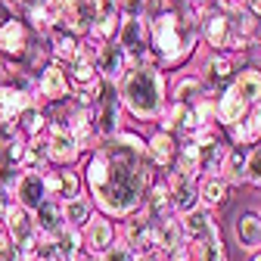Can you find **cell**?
Here are the masks:
<instances>
[{
  "mask_svg": "<svg viewBox=\"0 0 261 261\" xmlns=\"http://www.w3.org/2000/svg\"><path fill=\"white\" fill-rule=\"evenodd\" d=\"M47 124H50V115L44 112V103H38V100L28 103V106L16 115V121H13V127L19 130L25 140H38V137H44Z\"/></svg>",
  "mask_w": 261,
  "mask_h": 261,
  "instance_id": "cell-24",
  "label": "cell"
},
{
  "mask_svg": "<svg viewBox=\"0 0 261 261\" xmlns=\"http://www.w3.org/2000/svg\"><path fill=\"white\" fill-rule=\"evenodd\" d=\"M115 44L127 53L130 65L152 62V53H149V25H146L143 16H124L118 35H115Z\"/></svg>",
  "mask_w": 261,
  "mask_h": 261,
  "instance_id": "cell-7",
  "label": "cell"
},
{
  "mask_svg": "<svg viewBox=\"0 0 261 261\" xmlns=\"http://www.w3.org/2000/svg\"><path fill=\"white\" fill-rule=\"evenodd\" d=\"M149 25V53L162 72L184 69L199 50V16L187 4H174L171 10L146 19Z\"/></svg>",
  "mask_w": 261,
  "mask_h": 261,
  "instance_id": "cell-2",
  "label": "cell"
},
{
  "mask_svg": "<svg viewBox=\"0 0 261 261\" xmlns=\"http://www.w3.org/2000/svg\"><path fill=\"white\" fill-rule=\"evenodd\" d=\"M121 112L124 109H121V100H118L115 87L106 84L100 103L93 106V130H96V137H100V143L109 140V137H115L118 130H121Z\"/></svg>",
  "mask_w": 261,
  "mask_h": 261,
  "instance_id": "cell-10",
  "label": "cell"
},
{
  "mask_svg": "<svg viewBox=\"0 0 261 261\" xmlns=\"http://www.w3.org/2000/svg\"><path fill=\"white\" fill-rule=\"evenodd\" d=\"M171 171L174 174H184L190 180H199V143H196V140H180Z\"/></svg>",
  "mask_w": 261,
  "mask_h": 261,
  "instance_id": "cell-28",
  "label": "cell"
},
{
  "mask_svg": "<svg viewBox=\"0 0 261 261\" xmlns=\"http://www.w3.org/2000/svg\"><path fill=\"white\" fill-rule=\"evenodd\" d=\"M93 212L96 208H93V202H90L87 193H78L75 199H65L62 202V221H65V227H75V230H81V227L90 221Z\"/></svg>",
  "mask_w": 261,
  "mask_h": 261,
  "instance_id": "cell-29",
  "label": "cell"
},
{
  "mask_svg": "<svg viewBox=\"0 0 261 261\" xmlns=\"http://www.w3.org/2000/svg\"><path fill=\"white\" fill-rule=\"evenodd\" d=\"M10 16H16V13H13V7L7 4V0H0V25H4V22H7Z\"/></svg>",
  "mask_w": 261,
  "mask_h": 261,
  "instance_id": "cell-39",
  "label": "cell"
},
{
  "mask_svg": "<svg viewBox=\"0 0 261 261\" xmlns=\"http://www.w3.org/2000/svg\"><path fill=\"white\" fill-rule=\"evenodd\" d=\"M190 255H193V261H227V249H224L221 237H215L202 246H193Z\"/></svg>",
  "mask_w": 261,
  "mask_h": 261,
  "instance_id": "cell-33",
  "label": "cell"
},
{
  "mask_svg": "<svg viewBox=\"0 0 261 261\" xmlns=\"http://www.w3.org/2000/svg\"><path fill=\"white\" fill-rule=\"evenodd\" d=\"M180 227H184V237H187V243H190V246H202V243H208V240L221 237L218 218H215V212H212V208H205V205H199L196 212L184 215V218H180Z\"/></svg>",
  "mask_w": 261,
  "mask_h": 261,
  "instance_id": "cell-13",
  "label": "cell"
},
{
  "mask_svg": "<svg viewBox=\"0 0 261 261\" xmlns=\"http://www.w3.org/2000/svg\"><path fill=\"white\" fill-rule=\"evenodd\" d=\"M0 261H25V255L10 243V237L0 230Z\"/></svg>",
  "mask_w": 261,
  "mask_h": 261,
  "instance_id": "cell-37",
  "label": "cell"
},
{
  "mask_svg": "<svg viewBox=\"0 0 261 261\" xmlns=\"http://www.w3.org/2000/svg\"><path fill=\"white\" fill-rule=\"evenodd\" d=\"M72 78H69V69L62 62L50 59L44 69L35 75V100L38 103H69L72 100Z\"/></svg>",
  "mask_w": 261,
  "mask_h": 261,
  "instance_id": "cell-6",
  "label": "cell"
},
{
  "mask_svg": "<svg viewBox=\"0 0 261 261\" xmlns=\"http://www.w3.org/2000/svg\"><path fill=\"white\" fill-rule=\"evenodd\" d=\"M115 240H118V224H115L112 218L100 215V212H93L90 221L81 227V246H84L90 255H96V258H100Z\"/></svg>",
  "mask_w": 261,
  "mask_h": 261,
  "instance_id": "cell-12",
  "label": "cell"
},
{
  "mask_svg": "<svg viewBox=\"0 0 261 261\" xmlns=\"http://www.w3.org/2000/svg\"><path fill=\"white\" fill-rule=\"evenodd\" d=\"M233 240L246 252H261V215L258 212H240L233 218Z\"/></svg>",
  "mask_w": 261,
  "mask_h": 261,
  "instance_id": "cell-23",
  "label": "cell"
},
{
  "mask_svg": "<svg viewBox=\"0 0 261 261\" xmlns=\"http://www.w3.org/2000/svg\"><path fill=\"white\" fill-rule=\"evenodd\" d=\"M13 208H16L13 190H10V187H0V230H4V224H7V218H10Z\"/></svg>",
  "mask_w": 261,
  "mask_h": 261,
  "instance_id": "cell-36",
  "label": "cell"
},
{
  "mask_svg": "<svg viewBox=\"0 0 261 261\" xmlns=\"http://www.w3.org/2000/svg\"><path fill=\"white\" fill-rule=\"evenodd\" d=\"M165 180H168V193H171V208L177 218L190 215L199 208V190H196V180L184 177V174H174V171H165Z\"/></svg>",
  "mask_w": 261,
  "mask_h": 261,
  "instance_id": "cell-18",
  "label": "cell"
},
{
  "mask_svg": "<svg viewBox=\"0 0 261 261\" xmlns=\"http://www.w3.org/2000/svg\"><path fill=\"white\" fill-rule=\"evenodd\" d=\"M13 199L19 208L35 212L41 202H47V187H44V174L38 171H22L19 180L13 184Z\"/></svg>",
  "mask_w": 261,
  "mask_h": 261,
  "instance_id": "cell-19",
  "label": "cell"
},
{
  "mask_svg": "<svg viewBox=\"0 0 261 261\" xmlns=\"http://www.w3.org/2000/svg\"><path fill=\"white\" fill-rule=\"evenodd\" d=\"M137 261H159V255H137Z\"/></svg>",
  "mask_w": 261,
  "mask_h": 261,
  "instance_id": "cell-42",
  "label": "cell"
},
{
  "mask_svg": "<svg viewBox=\"0 0 261 261\" xmlns=\"http://www.w3.org/2000/svg\"><path fill=\"white\" fill-rule=\"evenodd\" d=\"M50 168V155H47V146H44V140L38 137V140H28L25 143V155H22V171H38V174H44Z\"/></svg>",
  "mask_w": 261,
  "mask_h": 261,
  "instance_id": "cell-32",
  "label": "cell"
},
{
  "mask_svg": "<svg viewBox=\"0 0 261 261\" xmlns=\"http://www.w3.org/2000/svg\"><path fill=\"white\" fill-rule=\"evenodd\" d=\"M35 47V31L16 13L0 25V59L7 62H25V56Z\"/></svg>",
  "mask_w": 261,
  "mask_h": 261,
  "instance_id": "cell-8",
  "label": "cell"
},
{
  "mask_svg": "<svg viewBox=\"0 0 261 261\" xmlns=\"http://www.w3.org/2000/svg\"><path fill=\"white\" fill-rule=\"evenodd\" d=\"M7 4L13 7V13H19V10H25V7H31L35 0H7Z\"/></svg>",
  "mask_w": 261,
  "mask_h": 261,
  "instance_id": "cell-41",
  "label": "cell"
},
{
  "mask_svg": "<svg viewBox=\"0 0 261 261\" xmlns=\"http://www.w3.org/2000/svg\"><path fill=\"white\" fill-rule=\"evenodd\" d=\"M118 240L134 255H159V224L143 208H137L134 215H127L121 221Z\"/></svg>",
  "mask_w": 261,
  "mask_h": 261,
  "instance_id": "cell-5",
  "label": "cell"
},
{
  "mask_svg": "<svg viewBox=\"0 0 261 261\" xmlns=\"http://www.w3.org/2000/svg\"><path fill=\"white\" fill-rule=\"evenodd\" d=\"M115 93L121 100V109L137 121H159L162 109L168 106V81L155 62L130 65L124 78L115 84Z\"/></svg>",
  "mask_w": 261,
  "mask_h": 261,
  "instance_id": "cell-3",
  "label": "cell"
},
{
  "mask_svg": "<svg viewBox=\"0 0 261 261\" xmlns=\"http://www.w3.org/2000/svg\"><path fill=\"white\" fill-rule=\"evenodd\" d=\"M93 258H96V255H90L87 249H78V252H75V255H72L69 261H93Z\"/></svg>",
  "mask_w": 261,
  "mask_h": 261,
  "instance_id": "cell-40",
  "label": "cell"
},
{
  "mask_svg": "<svg viewBox=\"0 0 261 261\" xmlns=\"http://www.w3.org/2000/svg\"><path fill=\"white\" fill-rule=\"evenodd\" d=\"M93 65H96V75H100V81H106V84L115 87V84L124 78V72L130 69V59H127V53H124L115 41H109V44L100 47Z\"/></svg>",
  "mask_w": 261,
  "mask_h": 261,
  "instance_id": "cell-16",
  "label": "cell"
},
{
  "mask_svg": "<svg viewBox=\"0 0 261 261\" xmlns=\"http://www.w3.org/2000/svg\"><path fill=\"white\" fill-rule=\"evenodd\" d=\"M205 96H215V90L202 81V75H199V72H184V75L171 84L168 100H171V103H180V106H196L199 100H205Z\"/></svg>",
  "mask_w": 261,
  "mask_h": 261,
  "instance_id": "cell-20",
  "label": "cell"
},
{
  "mask_svg": "<svg viewBox=\"0 0 261 261\" xmlns=\"http://www.w3.org/2000/svg\"><path fill=\"white\" fill-rule=\"evenodd\" d=\"M25 137L13 124L4 127V134H0V187H10L19 180L22 174V155H25Z\"/></svg>",
  "mask_w": 261,
  "mask_h": 261,
  "instance_id": "cell-9",
  "label": "cell"
},
{
  "mask_svg": "<svg viewBox=\"0 0 261 261\" xmlns=\"http://www.w3.org/2000/svg\"><path fill=\"white\" fill-rule=\"evenodd\" d=\"M155 174L146 159V137L124 127L81 159L84 193L93 208L112 221H124L143 205Z\"/></svg>",
  "mask_w": 261,
  "mask_h": 261,
  "instance_id": "cell-1",
  "label": "cell"
},
{
  "mask_svg": "<svg viewBox=\"0 0 261 261\" xmlns=\"http://www.w3.org/2000/svg\"><path fill=\"white\" fill-rule=\"evenodd\" d=\"M249 118H252V121H255V127H258V143H261V103L249 109Z\"/></svg>",
  "mask_w": 261,
  "mask_h": 261,
  "instance_id": "cell-38",
  "label": "cell"
},
{
  "mask_svg": "<svg viewBox=\"0 0 261 261\" xmlns=\"http://www.w3.org/2000/svg\"><path fill=\"white\" fill-rule=\"evenodd\" d=\"M4 127H7V124H4V121H0V134H4Z\"/></svg>",
  "mask_w": 261,
  "mask_h": 261,
  "instance_id": "cell-45",
  "label": "cell"
},
{
  "mask_svg": "<svg viewBox=\"0 0 261 261\" xmlns=\"http://www.w3.org/2000/svg\"><path fill=\"white\" fill-rule=\"evenodd\" d=\"M258 215H261V212H258Z\"/></svg>",
  "mask_w": 261,
  "mask_h": 261,
  "instance_id": "cell-47",
  "label": "cell"
},
{
  "mask_svg": "<svg viewBox=\"0 0 261 261\" xmlns=\"http://www.w3.org/2000/svg\"><path fill=\"white\" fill-rule=\"evenodd\" d=\"M177 137L165 134V130H155L152 137H146V159H149V165L162 174V171H171L174 165V155H177Z\"/></svg>",
  "mask_w": 261,
  "mask_h": 261,
  "instance_id": "cell-21",
  "label": "cell"
},
{
  "mask_svg": "<svg viewBox=\"0 0 261 261\" xmlns=\"http://www.w3.org/2000/svg\"><path fill=\"white\" fill-rule=\"evenodd\" d=\"M50 240H53L56 261H69L78 249H84V246H81V230H75V227H62V230H59L56 237H50Z\"/></svg>",
  "mask_w": 261,
  "mask_h": 261,
  "instance_id": "cell-31",
  "label": "cell"
},
{
  "mask_svg": "<svg viewBox=\"0 0 261 261\" xmlns=\"http://www.w3.org/2000/svg\"><path fill=\"white\" fill-rule=\"evenodd\" d=\"M246 155H249V149H243V146H230V149H227L221 177L230 187H246Z\"/></svg>",
  "mask_w": 261,
  "mask_h": 261,
  "instance_id": "cell-30",
  "label": "cell"
},
{
  "mask_svg": "<svg viewBox=\"0 0 261 261\" xmlns=\"http://www.w3.org/2000/svg\"><path fill=\"white\" fill-rule=\"evenodd\" d=\"M180 261H193V255H187V258H180Z\"/></svg>",
  "mask_w": 261,
  "mask_h": 261,
  "instance_id": "cell-44",
  "label": "cell"
},
{
  "mask_svg": "<svg viewBox=\"0 0 261 261\" xmlns=\"http://www.w3.org/2000/svg\"><path fill=\"white\" fill-rule=\"evenodd\" d=\"M100 261H137V255L130 252V249H127L121 240H115V243H112V246H109V249L100 255Z\"/></svg>",
  "mask_w": 261,
  "mask_h": 261,
  "instance_id": "cell-35",
  "label": "cell"
},
{
  "mask_svg": "<svg viewBox=\"0 0 261 261\" xmlns=\"http://www.w3.org/2000/svg\"><path fill=\"white\" fill-rule=\"evenodd\" d=\"M237 72H240V65H237V56L233 53H212L208 50V56L202 59V69H199V75H202V81L215 90V87H230L233 84V78H237Z\"/></svg>",
  "mask_w": 261,
  "mask_h": 261,
  "instance_id": "cell-14",
  "label": "cell"
},
{
  "mask_svg": "<svg viewBox=\"0 0 261 261\" xmlns=\"http://www.w3.org/2000/svg\"><path fill=\"white\" fill-rule=\"evenodd\" d=\"M44 146H47V155H50V168H72L78 165V162L84 159L75 134L69 130V124H65L62 115H53L47 130H44Z\"/></svg>",
  "mask_w": 261,
  "mask_h": 261,
  "instance_id": "cell-4",
  "label": "cell"
},
{
  "mask_svg": "<svg viewBox=\"0 0 261 261\" xmlns=\"http://www.w3.org/2000/svg\"><path fill=\"white\" fill-rule=\"evenodd\" d=\"M233 90L246 100V106H258L261 103V69H255V65H243V69L237 72L233 78Z\"/></svg>",
  "mask_w": 261,
  "mask_h": 261,
  "instance_id": "cell-27",
  "label": "cell"
},
{
  "mask_svg": "<svg viewBox=\"0 0 261 261\" xmlns=\"http://www.w3.org/2000/svg\"><path fill=\"white\" fill-rule=\"evenodd\" d=\"M246 187L261 190V143L252 146L246 155Z\"/></svg>",
  "mask_w": 261,
  "mask_h": 261,
  "instance_id": "cell-34",
  "label": "cell"
},
{
  "mask_svg": "<svg viewBox=\"0 0 261 261\" xmlns=\"http://www.w3.org/2000/svg\"><path fill=\"white\" fill-rule=\"evenodd\" d=\"M47 41V53H50V59H56V62H62V65H69L75 56H78V50H81V35L69 25V22H59L50 35L44 38Z\"/></svg>",
  "mask_w": 261,
  "mask_h": 261,
  "instance_id": "cell-15",
  "label": "cell"
},
{
  "mask_svg": "<svg viewBox=\"0 0 261 261\" xmlns=\"http://www.w3.org/2000/svg\"><path fill=\"white\" fill-rule=\"evenodd\" d=\"M44 187H47V199L65 202V199H75L78 193H84L81 174L72 168H47L44 171Z\"/></svg>",
  "mask_w": 261,
  "mask_h": 261,
  "instance_id": "cell-17",
  "label": "cell"
},
{
  "mask_svg": "<svg viewBox=\"0 0 261 261\" xmlns=\"http://www.w3.org/2000/svg\"><path fill=\"white\" fill-rule=\"evenodd\" d=\"M249 261H261V252H252V258Z\"/></svg>",
  "mask_w": 261,
  "mask_h": 261,
  "instance_id": "cell-43",
  "label": "cell"
},
{
  "mask_svg": "<svg viewBox=\"0 0 261 261\" xmlns=\"http://www.w3.org/2000/svg\"><path fill=\"white\" fill-rule=\"evenodd\" d=\"M246 115H249V106H246L243 96L233 90V84L224 87V90L218 93V100H215V118H218V124H221V127H230V124L243 121Z\"/></svg>",
  "mask_w": 261,
  "mask_h": 261,
  "instance_id": "cell-22",
  "label": "cell"
},
{
  "mask_svg": "<svg viewBox=\"0 0 261 261\" xmlns=\"http://www.w3.org/2000/svg\"><path fill=\"white\" fill-rule=\"evenodd\" d=\"M31 218H35L41 237H56L62 227H65V221H62V202H56V199L41 202L35 212H31Z\"/></svg>",
  "mask_w": 261,
  "mask_h": 261,
  "instance_id": "cell-26",
  "label": "cell"
},
{
  "mask_svg": "<svg viewBox=\"0 0 261 261\" xmlns=\"http://www.w3.org/2000/svg\"><path fill=\"white\" fill-rule=\"evenodd\" d=\"M174 4H187V0H174Z\"/></svg>",
  "mask_w": 261,
  "mask_h": 261,
  "instance_id": "cell-46",
  "label": "cell"
},
{
  "mask_svg": "<svg viewBox=\"0 0 261 261\" xmlns=\"http://www.w3.org/2000/svg\"><path fill=\"white\" fill-rule=\"evenodd\" d=\"M196 190H199V205H205V208H221V205H227V199H230V184H227L221 174H215V177H199L196 180Z\"/></svg>",
  "mask_w": 261,
  "mask_h": 261,
  "instance_id": "cell-25",
  "label": "cell"
},
{
  "mask_svg": "<svg viewBox=\"0 0 261 261\" xmlns=\"http://www.w3.org/2000/svg\"><path fill=\"white\" fill-rule=\"evenodd\" d=\"M4 233H7L10 243L25 255V261H31V252H35V246H38V240H41L38 224H35V218H31V212H25V208L16 205V208L10 212L7 224H4Z\"/></svg>",
  "mask_w": 261,
  "mask_h": 261,
  "instance_id": "cell-11",
  "label": "cell"
}]
</instances>
